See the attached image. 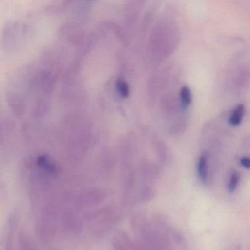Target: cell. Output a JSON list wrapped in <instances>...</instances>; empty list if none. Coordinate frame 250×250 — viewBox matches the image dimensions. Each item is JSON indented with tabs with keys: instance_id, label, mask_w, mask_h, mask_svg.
Wrapping results in <instances>:
<instances>
[{
	"instance_id": "1",
	"label": "cell",
	"mask_w": 250,
	"mask_h": 250,
	"mask_svg": "<svg viewBox=\"0 0 250 250\" xmlns=\"http://www.w3.org/2000/svg\"><path fill=\"white\" fill-rule=\"evenodd\" d=\"M115 214L110 208H104L93 215L92 217L95 229L99 232H104L107 230L110 225L115 222Z\"/></svg>"
},
{
	"instance_id": "2",
	"label": "cell",
	"mask_w": 250,
	"mask_h": 250,
	"mask_svg": "<svg viewBox=\"0 0 250 250\" xmlns=\"http://www.w3.org/2000/svg\"><path fill=\"white\" fill-rule=\"evenodd\" d=\"M106 197V193L98 188H92L83 191L77 198L80 206H95L103 201Z\"/></svg>"
},
{
	"instance_id": "3",
	"label": "cell",
	"mask_w": 250,
	"mask_h": 250,
	"mask_svg": "<svg viewBox=\"0 0 250 250\" xmlns=\"http://www.w3.org/2000/svg\"><path fill=\"white\" fill-rule=\"evenodd\" d=\"M114 250H137V247L131 241L128 234L124 231L116 232L112 241Z\"/></svg>"
},
{
	"instance_id": "4",
	"label": "cell",
	"mask_w": 250,
	"mask_h": 250,
	"mask_svg": "<svg viewBox=\"0 0 250 250\" xmlns=\"http://www.w3.org/2000/svg\"><path fill=\"white\" fill-rule=\"evenodd\" d=\"M64 229L71 233L80 232L82 228V222L80 218L72 211H66L62 218Z\"/></svg>"
},
{
	"instance_id": "5",
	"label": "cell",
	"mask_w": 250,
	"mask_h": 250,
	"mask_svg": "<svg viewBox=\"0 0 250 250\" xmlns=\"http://www.w3.org/2000/svg\"><path fill=\"white\" fill-rule=\"evenodd\" d=\"M197 175L202 184H206L208 178V162L206 155L203 154L200 156L197 161Z\"/></svg>"
},
{
	"instance_id": "6",
	"label": "cell",
	"mask_w": 250,
	"mask_h": 250,
	"mask_svg": "<svg viewBox=\"0 0 250 250\" xmlns=\"http://www.w3.org/2000/svg\"><path fill=\"white\" fill-rule=\"evenodd\" d=\"M19 245L21 250H39L37 244L31 236L25 231L19 233Z\"/></svg>"
},
{
	"instance_id": "7",
	"label": "cell",
	"mask_w": 250,
	"mask_h": 250,
	"mask_svg": "<svg viewBox=\"0 0 250 250\" xmlns=\"http://www.w3.org/2000/svg\"><path fill=\"white\" fill-rule=\"evenodd\" d=\"M156 194V188L152 184H144L138 191V198L143 203H147L153 200Z\"/></svg>"
},
{
	"instance_id": "8",
	"label": "cell",
	"mask_w": 250,
	"mask_h": 250,
	"mask_svg": "<svg viewBox=\"0 0 250 250\" xmlns=\"http://www.w3.org/2000/svg\"><path fill=\"white\" fill-rule=\"evenodd\" d=\"M244 115V106L243 104H238L235 106V109L231 112L229 117V124L232 126H238L240 125Z\"/></svg>"
},
{
	"instance_id": "9",
	"label": "cell",
	"mask_w": 250,
	"mask_h": 250,
	"mask_svg": "<svg viewBox=\"0 0 250 250\" xmlns=\"http://www.w3.org/2000/svg\"><path fill=\"white\" fill-rule=\"evenodd\" d=\"M180 100L183 107H188L192 102L191 90L187 86H184L180 91Z\"/></svg>"
},
{
	"instance_id": "10",
	"label": "cell",
	"mask_w": 250,
	"mask_h": 250,
	"mask_svg": "<svg viewBox=\"0 0 250 250\" xmlns=\"http://www.w3.org/2000/svg\"><path fill=\"white\" fill-rule=\"evenodd\" d=\"M240 181H241V175L239 172H236V171L232 172L229 176L228 185H227L228 192H235L239 185Z\"/></svg>"
},
{
	"instance_id": "11",
	"label": "cell",
	"mask_w": 250,
	"mask_h": 250,
	"mask_svg": "<svg viewBox=\"0 0 250 250\" xmlns=\"http://www.w3.org/2000/svg\"><path fill=\"white\" fill-rule=\"evenodd\" d=\"M169 236L172 237L174 242H175L178 247H181L182 249L187 248V240H186L185 236H184V234H183L181 231L174 228L172 232H171Z\"/></svg>"
},
{
	"instance_id": "12",
	"label": "cell",
	"mask_w": 250,
	"mask_h": 250,
	"mask_svg": "<svg viewBox=\"0 0 250 250\" xmlns=\"http://www.w3.org/2000/svg\"><path fill=\"white\" fill-rule=\"evenodd\" d=\"M116 88L118 93L123 96H127L128 93V86L124 80H117Z\"/></svg>"
},
{
	"instance_id": "13",
	"label": "cell",
	"mask_w": 250,
	"mask_h": 250,
	"mask_svg": "<svg viewBox=\"0 0 250 250\" xmlns=\"http://www.w3.org/2000/svg\"><path fill=\"white\" fill-rule=\"evenodd\" d=\"M240 164L243 167L247 169H250V157L244 156L242 157L240 160Z\"/></svg>"
},
{
	"instance_id": "14",
	"label": "cell",
	"mask_w": 250,
	"mask_h": 250,
	"mask_svg": "<svg viewBox=\"0 0 250 250\" xmlns=\"http://www.w3.org/2000/svg\"><path fill=\"white\" fill-rule=\"evenodd\" d=\"M240 250L239 249H238V250H237V249H235V250Z\"/></svg>"
}]
</instances>
